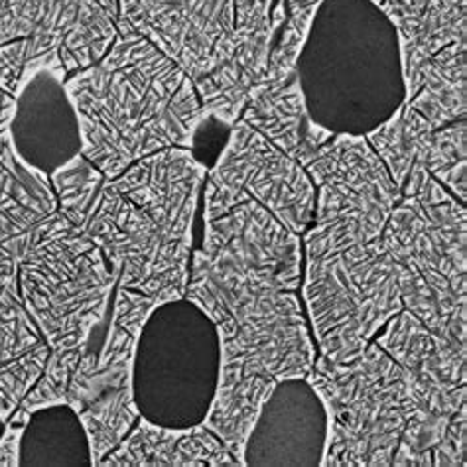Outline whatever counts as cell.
Instances as JSON below:
<instances>
[{"instance_id":"8fae6325","label":"cell","mask_w":467,"mask_h":467,"mask_svg":"<svg viewBox=\"0 0 467 467\" xmlns=\"http://www.w3.org/2000/svg\"><path fill=\"white\" fill-rule=\"evenodd\" d=\"M304 168L316 188L314 221L306 235L327 244L383 235L400 190L365 137L336 134Z\"/></svg>"},{"instance_id":"4dcf8cb0","label":"cell","mask_w":467,"mask_h":467,"mask_svg":"<svg viewBox=\"0 0 467 467\" xmlns=\"http://www.w3.org/2000/svg\"><path fill=\"white\" fill-rule=\"evenodd\" d=\"M15 109H16L15 97L0 89V125L10 120L12 113H15Z\"/></svg>"},{"instance_id":"d4e9b609","label":"cell","mask_w":467,"mask_h":467,"mask_svg":"<svg viewBox=\"0 0 467 467\" xmlns=\"http://www.w3.org/2000/svg\"><path fill=\"white\" fill-rule=\"evenodd\" d=\"M22 467H91L93 451L79 414L67 402L34 409L20 436Z\"/></svg>"},{"instance_id":"7402d4cb","label":"cell","mask_w":467,"mask_h":467,"mask_svg":"<svg viewBox=\"0 0 467 467\" xmlns=\"http://www.w3.org/2000/svg\"><path fill=\"white\" fill-rule=\"evenodd\" d=\"M97 465L237 467L241 462L203 422L190 428H168L139 418L127 438Z\"/></svg>"},{"instance_id":"f546056e","label":"cell","mask_w":467,"mask_h":467,"mask_svg":"<svg viewBox=\"0 0 467 467\" xmlns=\"http://www.w3.org/2000/svg\"><path fill=\"white\" fill-rule=\"evenodd\" d=\"M22 424L6 420V430L0 438V467H16L20 462V436Z\"/></svg>"},{"instance_id":"cb8c5ba5","label":"cell","mask_w":467,"mask_h":467,"mask_svg":"<svg viewBox=\"0 0 467 467\" xmlns=\"http://www.w3.org/2000/svg\"><path fill=\"white\" fill-rule=\"evenodd\" d=\"M373 343L428 387L453 390L467 385V351L453 348L409 310L392 316Z\"/></svg>"},{"instance_id":"9a60e30c","label":"cell","mask_w":467,"mask_h":467,"mask_svg":"<svg viewBox=\"0 0 467 467\" xmlns=\"http://www.w3.org/2000/svg\"><path fill=\"white\" fill-rule=\"evenodd\" d=\"M383 160L390 178L402 186L412 164H420L451 195L467 202V122L456 120L441 129L404 103L389 120L365 134Z\"/></svg>"},{"instance_id":"5bb4252c","label":"cell","mask_w":467,"mask_h":467,"mask_svg":"<svg viewBox=\"0 0 467 467\" xmlns=\"http://www.w3.org/2000/svg\"><path fill=\"white\" fill-rule=\"evenodd\" d=\"M327 412L308 379L276 385L256 416L243 451L244 465H322Z\"/></svg>"},{"instance_id":"83f0119b","label":"cell","mask_w":467,"mask_h":467,"mask_svg":"<svg viewBox=\"0 0 467 467\" xmlns=\"http://www.w3.org/2000/svg\"><path fill=\"white\" fill-rule=\"evenodd\" d=\"M282 3H285L286 20L275 36L266 71L259 81L268 88H278L296 76L300 52L310 34L316 12L324 0H282Z\"/></svg>"},{"instance_id":"e0dca14e","label":"cell","mask_w":467,"mask_h":467,"mask_svg":"<svg viewBox=\"0 0 467 467\" xmlns=\"http://www.w3.org/2000/svg\"><path fill=\"white\" fill-rule=\"evenodd\" d=\"M202 249L223 254L243 268L273 275L294 288L302 286L300 235L254 200L207 219Z\"/></svg>"},{"instance_id":"30bf717a","label":"cell","mask_w":467,"mask_h":467,"mask_svg":"<svg viewBox=\"0 0 467 467\" xmlns=\"http://www.w3.org/2000/svg\"><path fill=\"white\" fill-rule=\"evenodd\" d=\"M117 20L119 0H0V79L22 88L44 67L69 78L97 64Z\"/></svg>"},{"instance_id":"9c48e42d","label":"cell","mask_w":467,"mask_h":467,"mask_svg":"<svg viewBox=\"0 0 467 467\" xmlns=\"http://www.w3.org/2000/svg\"><path fill=\"white\" fill-rule=\"evenodd\" d=\"M221 368L217 327L188 298L160 304L146 319L132 358V395L140 418L158 426L205 422Z\"/></svg>"},{"instance_id":"1f68e13d","label":"cell","mask_w":467,"mask_h":467,"mask_svg":"<svg viewBox=\"0 0 467 467\" xmlns=\"http://www.w3.org/2000/svg\"><path fill=\"white\" fill-rule=\"evenodd\" d=\"M5 430H6V420L3 416H0V438H3V434H5Z\"/></svg>"},{"instance_id":"7c38bea8","label":"cell","mask_w":467,"mask_h":467,"mask_svg":"<svg viewBox=\"0 0 467 467\" xmlns=\"http://www.w3.org/2000/svg\"><path fill=\"white\" fill-rule=\"evenodd\" d=\"M247 200L265 205L296 235L314 221L316 188L308 171L239 119L207 170L203 221Z\"/></svg>"},{"instance_id":"277c9868","label":"cell","mask_w":467,"mask_h":467,"mask_svg":"<svg viewBox=\"0 0 467 467\" xmlns=\"http://www.w3.org/2000/svg\"><path fill=\"white\" fill-rule=\"evenodd\" d=\"M296 76L310 119L334 134L365 137L407 99L397 32L373 0H324Z\"/></svg>"},{"instance_id":"2e32d148","label":"cell","mask_w":467,"mask_h":467,"mask_svg":"<svg viewBox=\"0 0 467 467\" xmlns=\"http://www.w3.org/2000/svg\"><path fill=\"white\" fill-rule=\"evenodd\" d=\"M66 79L64 71H36L16 93V109L8 120L16 154L46 176L81 154L79 120Z\"/></svg>"},{"instance_id":"44dd1931","label":"cell","mask_w":467,"mask_h":467,"mask_svg":"<svg viewBox=\"0 0 467 467\" xmlns=\"http://www.w3.org/2000/svg\"><path fill=\"white\" fill-rule=\"evenodd\" d=\"M59 209L50 176L34 170L10 142L8 122L0 125V256L22 261L34 229Z\"/></svg>"},{"instance_id":"ffe728a7","label":"cell","mask_w":467,"mask_h":467,"mask_svg":"<svg viewBox=\"0 0 467 467\" xmlns=\"http://www.w3.org/2000/svg\"><path fill=\"white\" fill-rule=\"evenodd\" d=\"M397 32L407 99L440 50L467 42V0H373Z\"/></svg>"},{"instance_id":"7a4b0ae2","label":"cell","mask_w":467,"mask_h":467,"mask_svg":"<svg viewBox=\"0 0 467 467\" xmlns=\"http://www.w3.org/2000/svg\"><path fill=\"white\" fill-rule=\"evenodd\" d=\"M186 298L205 312L219 334L221 368L205 426L241 465L247 438L278 383L306 379L316 343L298 290L203 249L192 254Z\"/></svg>"},{"instance_id":"f1b7e54d","label":"cell","mask_w":467,"mask_h":467,"mask_svg":"<svg viewBox=\"0 0 467 467\" xmlns=\"http://www.w3.org/2000/svg\"><path fill=\"white\" fill-rule=\"evenodd\" d=\"M467 402L451 416L448 434L441 441L434 467H465L467 463Z\"/></svg>"},{"instance_id":"52a82bcc","label":"cell","mask_w":467,"mask_h":467,"mask_svg":"<svg viewBox=\"0 0 467 467\" xmlns=\"http://www.w3.org/2000/svg\"><path fill=\"white\" fill-rule=\"evenodd\" d=\"M308 383L327 412L322 467H392L420 392L416 379L377 343L339 363L316 358Z\"/></svg>"},{"instance_id":"4fadbf2b","label":"cell","mask_w":467,"mask_h":467,"mask_svg":"<svg viewBox=\"0 0 467 467\" xmlns=\"http://www.w3.org/2000/svg\"><path fill=\"white\" fill-rule=\"evenodd\" d=\"M117 30L150 40L195 89L225 69L237 50L233 0H119Z\"/></svg>"},{"instance_id":"d6986e66","label":"cell","mask_w":467,"mask_h":467,"mask_svg":"<svg viewBox=\"0 0 467 467\" xmlns=\"http://www.w3.org/2000/svg\"><path fill=\"white\" fill-rule=\"evenodd\" d=\"M16 263H0V416L8 420L38 383L50 348L18 290Z\"/></svg>"},{"instance_id":"3957f363","label":"cell","mask_w":467,"mask_h":467,"mask_svg":"<svg viewBox=\"0 0 467 467\" xmlns=\"http://www.w3.org/2000/svg\"><path fill=\"white\" fill-rule=\"evenodd\" d=\"M81 130V154L117 178L166 149H190L203 125L195 83L139 34L119 32L97 64L66 79Z\"/></svg>"},{"instance_id":"5b68a950","label":"cell","mask_w":467,"mask_h":467,"mask_svg":"<svg viewBox=\"0 0 467 467\" xmlns=\"http://www.w3.org/2000/svg\"><path fill=\"white\" fill-rule=\"evenodd\" d=\"M383 243L399 266L402 308L467 351L465 203L412 164Z\"/></svg>"},{"instance_id":"6da1fadb","label":"cell","mask_w":467,"mask_h":467,"mask_svg":"<svg viewBox=\"0 0 467 467\" xmlns=\"http://www.w3.org/2000/svg\"><path fill=\"white\" fill-rule=\"evenodd\" d=\"M207 166L190 149H166L107 178L83 154L50 176L59 212L115 268V296L152 308L186 298L192 227Z\"/></svg>"},{"instance_id":"ac0fdd59","label":"cell","mask_w":467,"mask_h":467,"mask_svg":"<svg viewBox=\"0 0 467 467\" xmlns=\"http://www.w3.org/2000/svg\"><path fill=\"white\" fill-rule=\"evenodd\" d=\"M235 3V56L217 76L198 88L203 115L219 125L233 127L241 119L249 91L266 71L275 32L273 0H233Z\"/></svg>"},{"instance_id":"ba28073f","label":"cell","mask_w":467,"mask_h":467,"mask_svg":"<svg viewBox=\"0 0 467 467\" xmlns=\"http://www.w3.org/2000/svg\"><path fill=\"white\" fill-rule=\"evenodd\" d=\"M302 298L319 355L348 363L402 308L399 266L383 235L348 247L304 243Z\"/></svg>"},{"instance_id":"4316f807","label":"cell","mask_w":467,"mask_h":467,"mask_svg":"<svg viewBox=\"0 0 467 467\" xmlns=\"http://www.w3.org/2000/svg\"><path fill=\"white\" fill-rule=\"evenodd\" d=\"M420 402L407 422L392 467H434L441 441L448 434L451 416L467 402V385L441 390L428 387L416 379Z\"/></svg>"},{"instance_id":"8992f818","label":"cell","mask_w":467,"mask_h":467,"mask_svg":"<svg viewBox=\"0 0 467 467\" xmlns=\"http://www.w3.org/2000/svg\"><path fill=\"white\" fill-rule=\"evenodd\" d=\"M119 268L59 212L34 229L18 266V290L38 326L50 361L78 368L97 329L113 312Z\"/></svg>"},{"instance_id":"484cf974","label":"cell","mask_w":467,"mask_h":467,"mask_svg":"<svg viewBox=\"0 0 467 467\" xmlns=\"http://www.w3.org/2000/svg\"><path fill=\"white\" fill-rule=\"evenodd\" d=\"M430 127L441 129L467 115V42H456L440 50L424 66L416 93L404 101Z\"/></svg>"},{"instance_id":"603a6c76","label":"cell","mask_w":467,"mask_h":467,"mask_svg":"<svg viewBox=\"0 0 467 467\" xmlns=\"http://www.w3.org/2000/svg\"><path fill=\"white\" fill-rule=\"evenodd\" d=\"M241 120L302 166L308 164L314 154L336 137L310 119L298 76L278 88L256 83L249 91Z\"/></svg>"}]
</instances>
